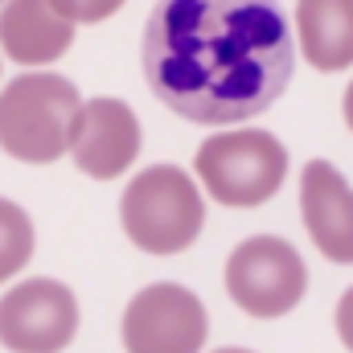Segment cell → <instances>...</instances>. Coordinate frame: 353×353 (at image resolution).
I'll return each mask as SVG.
<instances>
[{"label": "cell", "mask_w": 353, "mask_h": 353, "mask_svg": "<svg viewBox=\"0 0 353 353\" xmlns=\"http://www.w3.org/2000/svg\"><path fill=\"white\" fill-rule=\"evenodd\" d=\"M144 79L189 123H243L288 90L296 41L279 0H157Z\"/></svg>", "instance_id": "6da1fadb"}, {"label": "cell", "mask_w": 353, "mask_h": 353, "mask_svg": "<svg viewBox=\"0 0 353 353\" xmlns=\"http://www.w3.org/2000/svg\"><path fill=\"white\" fill-rule=\"evenodd\" d=\"M79 87L62 74H21L0 90V148L25 165H50L70 152Z\"/></svg>", "instance_id": "7a4b0ae2"}, {"label": "cell", "mask_w": 353, "mask_h": 353, "mask_svg": "<svg viewBox=\"0 0 353 353\" xmlns=\"http://www.w3.org/2000/svg\"><path fill=\"white\" fill-rule=\"evenodd\" d=\"M119 222L132 247L148 255H176L197 243L205 226V201L197 181L176 165H148L128 181L119 197Z\"/></svg>", "instance_id": "3957f363"}, {"label": "cell", "mask_w": 353, "mask_h": 353, "mask_svg": "<svg viewBox=\"0 0 353 353\" xmlns=\"http://www.w3.org/2000/svg\"><path fill=\"white\" fill-rule=\"evenodd\" d=\"M197 181L230 210H255L271 201L288 176V148L263 128L218 132L197 148Z\"/></svg>", "instance_id": "277c9868"}, {"label": "cell", "mask_w": 353, "mask_h": 353, "mask_svg": "<svg viewBox=\"0 0 353 353\" xmlns=\"http://www.w3.org/2000/svg\"><path fill=\"white\" fill-rule=\"evenodd\" d=\"M308 292V267L288 239H243L226 259V296L259 321L288 316Z\"/></svg>", "instance_id": "5b68a950"}, {"label": "cell", "mask_w": 353, "mask_h": 353, "mask_svg": "<svg viewBox=\"0 0 353 353\" xmlns=\"http://www.w3.org/2000/svg\"><path fill=\"white\" fill-rule=\"evenodd\" d=\"M119 337L128 353H201L210 337V316L189 288L148 283L128 300Z\"/></svg>", "instance_id": "8992f818"}, {"label": "cell", "mask_w": 353, "mask_h": 353, "mask_svg": "<svg viewBox=\"0 0 353 353\" xmlns=\"http://www.w3.org/2000/svg\"><path fill=\"white\" fill-rule=\"evenodd\" d=\"M79 333V300L62 279H21L0 296V345L12 353H62Z\"/></svg>", "instance_id": "52a82bcc"}, {"label": "cell", "mask_w": 353, "mask_h": 353, "mask_svg": "<svg viewBox=\"0 0 353 353\" xmlns=\"http://www.w3.org/2000/svg\"><path fill=\"white\" fill-rule=\"evenodd\" d=\"M140 119L123 99H90L83 103L70 136L74 165L94 181H115L140 157Z\"/></svg>", "instance_id": "ba28073f"}, {"label": "cell", "mask_w": 353, "mask_h": 353, "mask_svg": "<svg viewBox=\"0 0 353 353\" xmlns=\"http://www.w3.org/2000/svg\"><path fill=\"white\" fill-rule=\"evenodd\" d=\"M300 214L312 247L329 263H353V185L333 161H308L300 173Z\"/></svg>", "instance_id": "9c48e42d"}, {"label": "cell", "mask_w": 353, "mask_h": 353, "mask_svg": "<svg viewBox=\"0 0 353 353\" xmlns=\"http://www.w3.org/2000/svg\"><path fill=\"white\" fill-rule=\"evenodd\" d=\"M74 41V21L50 0H8L0 8V50L17 66H50Z\"/></svg>", "instance_id": "30bf717a"}, {"label": "cell", "mask_w": 353, "mask_h": 353, "mask_svg": "<svg viewBox=\"0 0 353 353\" xmlns=\"http://www.w3.org/2000/svg\"><path fill=\"white\" fill-rule=\"evenodd\" d=\"M296 37L308 66L337 74L353 66V0H296Z\"/></svg>", "instance_id": "8fae6325"}, {"label": "cell", "mask_w": 353, "mask_h": 353, "mask_svg": "<svg viewBox=\"0 0 353 353\" xmlns=\"http://www.w3.org/2000/svg\"><path fill=\"white\" fill-rule=\"evenodd\" d=\"M33 251H37V234H33L29 214L17 201L0 197V283L21 275L33 259Z\"/></svg>", "instance_id": "7c38bea8"}, {"label": "cell", "mask_w": 353, "mask_h": 353, "mask_svg": "<svg viewBox=\"0 0 353 353\" xmlns=\"http://www.w3.org/2000/svg\"><path fill=\"white\" fill-rule=\"evenodd\" d=\"M62 17H70L74 25H99L107 17H115L128 0H50Z\"/></svg>", "instance_id": "4fadbf2b"}, {"label": "cell", "mask_w": 353, "mask_h": 353, "mask_svg": "<svg viewBox=\"0 0 353 353\" xmlns=\"http://www.w3.org/2000/svg\"><path fill=\"white\" fill-rule=\"evenodd\" d=\"M337 337L353 353V288H345V296L337 300Z\"/></svg>", "instance_id": "5bb4252c"}, {"label": "cell", "mask_w": 353, "mask_h": 353, "mask_svg": "<svg viewBox=\"0 0 353 353\" xmlns=\"http://www.w3.org/2000/svg\"><path fill=\"white\" fill-rule=\"evenodd\" d=\"M341 115H345V128L353 132V83L345 87V99H341Z\"/></svg>", "instance_id": "9a60e30c"}, {"label": "cell", "mask_w": 353, "mask_h": 353, "mask_svg": "<svg viewBox=\"0 0 353 353\" xmlns=\"http://www.w3.org/2000/svg\"><path fill=\"white\" fill-rule=\"evenodd\" d=\"M214 353H251V350H234V345H230V350H214Z\"/></svg>", "instance_id": "2e32d148"}]
</instances>
